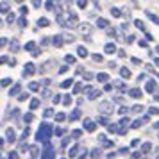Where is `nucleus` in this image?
<instances>
[{"mask_svg": "<svg viewBox=\"0 0 159 159\" xmlns=\"http://www.w3.org/2000/svg\"><path fill=\"white\" fill-rule=\"evenodd\" d=\"M79 116H80L79 109H75V111H73V113H72V120H77V118H79Z\"/></svg>", "mask_w": 159, "mask_h": 159, "instance_id": "2f4dec72", "label": "nucleus"}, {"mask_svg": "<svg viewBox=\"0 0 159 159\" xmlns=\"http://www.w3.org/2000/svg\"><path fill=\"white\" fill-rule=\"evenodd\" d=\"M89 30H91V27H89V25H86V23L79 25V32H82V34H89Z\"/></svg>", "mask_w": 159, "mask_h": 159, "instance_id": "9b49d317", "label": "nucleus"}, {"mask_svg": "<svg viewBox=\"0 0 159 159\" xmlns=\"http://www.w3.org/2000/svg\"><path fill=\"white\" fill-rule=\"evenodd\" d=\"M20 89H22V86H20V84H15V86L9 89V95H11V97H15V95L20 93Z\"/></svg>", "mask_w": 159, "mask_h": 159, "instance_id": "9d476101", "label": "nucleus"}, {"mask_svg": "<svg viewBox=\"0 0 159 159\" xmlns=\"http://www.w3.org/2000/svg\"><path fill=\"white\" fill-rule=\"evenodd\" d=\"M72 134H73V138H80V134H82V130H80V129H75V130L72 132Z\"/></svg>", "mask_w": 159, "mask_h": 159, "instance_id": "c9c22d12", "label": "nucleus"}, {"mask_svg": "<svg viewBox=\"0 0 159 159\" xmlns=\"http://www.w3.org/2000/svg\"><path fill=\"white\" fill-rule=\"evenodd\" d=\"M18 22H20V25H22V27H27V20H25V18H20Z\"/></svg>", "mask_w": 159, "mask_h": 159, "instance_id": "a18cd8bd", "label": "nucleus"}, {"mask_svg": "<svg viewBox=\"0 0 159 159\" xmlns=\"http://www.w3.org/2000/svg\"><path fill=\"white\" fill-rule=\"evenodd\" d=\"M63 102H65V106H70V104H72V97H70V95H66L65 98H63Z\"/></svg>", "mask_w": 159, "mask_h": 159, "instance_id": "c756f323", "label": "nucleus"}, {"mask_svg": "<svg viewBox=\"0 0 159 159\" xmlns=\"http://www.w3.org/2000/svg\"><path fill=\"white\" fill-rule=\"evenodd\" d=\"M100 111L102 113H106V115H111V113H113V106H111V102H102L100 104Z\"/></svg>", "mask_w": 159, "mask_h": 159, "instance_id": "7ed1b4c3", "label": "nucleus"}, {"mask_svg": "<svg viewBox=\"0 0 159 159\" xmlns=\"http://www.w3.org/2000/svg\"><path fill=\"white\" fill-rule=\"evenodd\" d=\"M27 98H29V95H27V93H23V95H20V97H18V100H20V102L27 100Z\"/></svg>", "mask_w": 159, "mask_h": 159, "instance_id": "a19ab883", "label": "nucleus"}, {"mask_svg": "<svg viewBox=\"0 0 159 159\" xmlns=\"http://www.w3.org/2000/svg\"><path fill=\"white\" fill-rule=\"evenodd\" d=\"M98 123H102V125H109L107 118H98Z\"/></svg>", "mask_w": 159, "mask_h": 159, "instance_id": "37998d69", "label": "nucleus"}, {"mask_svg": "<svg viewBox=\"0 0 159 159\" xmlns=\"http://www.w3.org/2000/svg\"><path fill=\"white\" fill-rule=\"evenodd\" d=\"M139 125H141V120H134V122H132V125H130V127H132V129H138Z\"/></svg>", "mask_w": 159, "mask_h": 159, "instance_id": "7c9ffc66", "label": "nucleus"}, {"mask_svg": "<svg viewBox=\"0 0 159 159\" xmlns=\"http://www.w3.org/2000/svg\"><path fill=\"white\" fill-rule=\"evenodd\" d=\"M132 63H134V65H141V61H139L138 57H132Z\"/></svg>", "mask_w": 159, "mask_h": 159, "instance_id": "603ef678", "label": "nucleus"}, {"mask_svg": "<svg viewBox=\"0 0 159 159\" xmlns=\"http://www.w3.org/2000/svg\"><path fill=\"white\" fill-rule=\"evenodd\" d=\"M23 120H25L27 123H29V122H32V120H34V116H32V113H27V115L23 116Z\"/></svg>", "mask_w": 159, "mask_h": 159, "instance_id": "c85d7f7f", "label": "nucleus"}, {"mask_svg": "<svg viewBox=\"0 0 159 159\" xmlns=\"http://www.w3.org/2000/svg\"><path fill=\"white\" fill-rule=\"evenodd\" d=\"M97 27H100V29H106V27H107V22H106L104 18H98V20H97Z\"/></svg>", "mask_w": 159, "mask_h": 159, "instance_id": "dca6fc26", "label": "nucleus"}, {"mask_svg": "<svg viewBox=\"0 0 159 159\" xmlns=\"http://www.w3.org/2000/svg\"><path fill=\"white\" fill-rule=\"evenodd\" d=\"M50 136H52V127L48 123H41L39 129H38V132H36V139L38 141H43L45 145H48Z\"/></svg>", "mask_w": 159, "mask_h": 159, "instance_id": "f257e3e1", "label": "nucleus"}, {"mask_svg": "<svg viewBox=\"0 0 159 159\" xmlns=\"http://www.w3.org/2000/svg\"><path fill=\"white\" fill-rule=\"evenodd\" d=\"M6 139H7L9 143H15V141H16V134H15V130H13V129L6 130Z\"/></svg>", "mask_w": 159, "mask_h": 159, "instance_id": "20e7f679", "label": "nucleus"}, {"mask_svg": "<svg viewBox=\"0 0 159 159\" xmlns=\"http://www.w3.org/2000/svg\"><path fill=\"white\" fill-rule=\"evenodd\" d=\"M111 15H113V16H116V18H118V16H122V11H120V9H118V7H111Z\"/></svg>", "mask_w": 159, "mask_h": 159, "instance_id": "4be33fe9", "label": "nucleus"}, {"mask_svg": "<svg viewBox=\"0 0 159 159\" xmlns=\"http://www.w3.org/2000/svg\"><path fill=\"white\" fill-rule=\"evenodd\" d=\"M65 61H66V63H70V65H72V63H75V57H73V56H66V57H65Z\"/></svg>", "mask_w": 159, "mask_h": 159, "instance_id": "72a5a7b5", "label": "nucleus"}, {"mask_svg": "<svg viewBox=\"0 0 159 159\" xmlns=\"http://www.w3.org/2000/svg\"><path fill=\"white\" fill-rule=\"evenodd\" d=\"M11 48H13V52H16L18 48H20V45H18V41H16V39H13V41H11Z\"/></svg>", "mask_w": 159, "mask_h": 159, "instance_id": "a878e982", "label": "nucleus"}, {"mask_svg": "<svg viewBox=\"0 0 159 159\" xmlns=\"http://www.w3.org/2000/svg\"><path fill=\"white\" fill-rule=\"evenodd\" d=\"M129 95L132 97V98H139V97H141V89H138V88H132V89L129 91Z\"/></svg>", "mask_w": 159, "mask_h": 159, "instance_id": "1a4fd4ad", "label": "nucleus"}, {"mask_svg": "<svg viewBox=\"0 0 159 159\" xmlns=\"http://www.w3.org/2000/svg\"><path fill=\"white\" fill-rule=\"evenodd\" d=\"M104 52H106V54H115V52H116L115 43H107L106 47H104Z\"/></svg>", "mask_w": 159, "mask_h": 159, "instance_id": "6e6552de", "label": "nucleus"}, {"mask_svg": "<svg viewBox=\"0 0 159 159\" xmlns=\"http://www.w3.org/2000/svg\"><path fill=\"white\" fill-rule=\"evenodd\" d=\"M150 115H159V109L157 107H150Z\"/></svg>", "mask_w": 159, "mask_h": 159, "instance_id": "09e8293b", "label": "nucleus"}, {"mask_svg": "<svg viewBox=\"0 0 159 159\" xmlns=\"http://www.w3.org/2000/svg\"><path fill=\"white\" fill-rule=\"evenodd\" d=\"M56 120H57V122H63V120H66V115L65 113H57V115H56Z\"/></svg>", "mask_w": 159, "mask_h": 159, "instance_id": "cd10ccee", "label": "nucleus"}, {"mask_svg": "<svg viewBox=\"0 0 159 159\" xmlns=\"http://www.w3.org/2000/svg\"><path fill=\"white\" fill-rule=\"evenodd\" d=\"M59 100H61V97H59V95H54V102H56V104H57Z\"/></svg>", "mask_w": 159, "mask_h": 159, "instance_id": "6e6d98bb", "label": "nucleus"}, {"mask_svg": "<svg viewBox=\"0 0 159 159\" xmlns=\"http://www.w3.org/2000/svg\"><path fill=\"white\" fill-rule=\"evenodd\" d=\"M157 79H159V75H157Z\"/></svg>", "mask_w": 159, "mask_h": 159, "instance_id": "13d9d810", "label": "nucleus"}, {"mask_svg": "<svg viewBox=\"0 0 159 159\" xmlns=\"http://www.w3.org/2000/svg\"><path fill=\"white\" fill-rule=\"evenodd\" d=\"M86 4H88V2H84V0H80V2H77V6H79V7H86Z\"/></svg>", "mask_w": 159, "mask_h": 159, "instance_id": "8fccbe9b", "label": "nucleus"}, {"mask_svg": "<svg viewBox=\"0 0 159 159\" xmlns=\"http://www.w3.org/2000/svg\"><path fill=\"white\" fill-rule=\"evenodd\" d=\"M134 25H136L138 29H145V25H143V22H141V20H136V22H134Z\"/></svg>", "mask_w": 159, "mask_h": 159, "instance_id": "473e14b6", "label": "nucleus"}, {"mask_svg": "<svg viewBox=\"0 0 159 159\" xmlns=\"http://www.w3.org/2000/svg\"><path fill=\"white\" fill-rule=\"evenodd\" d=\"M63 41H65V39H63V36H61V34H56V36L52 38V43L56 45V47H61V45H63Z\"/></svg>", "mask_w": 159, "mask_h": 159, "instance_id": "0eeeda50", "label": "nucleus"}, {"mask_svg": "<svg viewBox=\"0 0 159 159\" xmlns=\"http://www.w3.org/2000/svg\"><path fill=\"white\" fill-rule=\"evenodd\" d=\"M82 125H84V129H86L88 132H93L95 127H97V125H95V122H93V120H89V118L82 120Z\"/></svg>", "mask_w": 159, "mask_h": 159, "instance_id": "f03ea898", "label": "nucleus"}, {"mask_svg": "<svg viewBox=\"0 0 159 159\" xmlns=\"http://www.w3.org/2000/svg\"><path fill=\"white\" fill-rule=\"evenodd\" d=\"M63 132H65V130H63V129H56V136H61Z\"/></svg>", "mask_w": 159, "mask_h": 159, "instance_id": "864d4df0", "label": "nucleus"}, {"mask_svg": "<svg viewBox=\"0 0 159 159\" xmlns=\"http://www.w3.org/2000/svg\"><path fill=\"white\" fill-rule=\"evenodd\" d=\"M154 63H156V65L159 66V57H156V59H154Z\"/></svg>", "mask_w": 159, "mask_h": 159, "instance_id": "4d7b16f0", "label": "nucleus"}, {"mask_svg": "<svg viewBox=\"0 0 159 159\" xmlns=\"http://www.w3.org/2000/svg\"><path fill=\"white\" fill-rule=\"evenodd\" d=\"M157 159H159V157H157Z\"/></svg>", "mask_w": 159, "mask_h": 159, "instance_id": "052dcab7", "label": "nucleus"}, {"mask_svg": "<svg viewBox=\"0 0 159 159\" xmlns=\"http://www.w3.org/2000/svg\"><path fill=\"white\" fill-rule=\"evenodd\" d=\"M0 11H2V13H9V4L7 2H2V4H0Z\"/></svg>", "mask_w": 159, "mask_h": 159, "instance_id": "aec40b11", "label": "nucleus"}, {"mask_svg": "<svg viewBox=\"0 0 159 159\" xmlns=\"http://www.w3.org/2000/svg\"><path fill=\"white\" fill-rule=\"evenodd\" d=\"M6 61H7V57H6V56H0V65H2V63H6Z\"/></svg>", "mask_w": 159, "mask_h": 159, "instance_id": "5fc2aeb1", "label": "nucleus"}, {"mask_svg": "<svg viewBox=\"0 0 159 159\" xmlns=\"http://www.w3.org/2000/svg\"><path fill=\"white\" fill-rule=\"evenodd\" d=\"M77 150H79L77 147H72V148H70V152H68V156H70V157H75V156H77Z\"/></svg>", "mask_w": 159, "mask_h": 159, "instance_id": "b1692460", "label": "nucleus"}, {"mask_svg": "<svg viewBox=\"0 0 159 159\" xmlns=\"http://www.w3.org/2000/svg\"><path fill=\"white\" fill-rule=\"evenodd\" d=\"M38 106H39V98H32V100H30V111L38 109Z\"/></svg>", "mask_w": 159, "mask_h": 159, "instance_id": "f3484780", "label": "nucleus"}, {"mask_svg": "<svg viewBox=\"0 0 159 159\" xmlns=\"http://www.w3.org/2000/svg\"><path fill=\"white\" fill-rule=\"evenodd\" d=\"M77 56H79V57H88V50L84 47H79V48H77Z\"/></svg>", "mask_w": 159, "mask_h": 159, "instance_id": "4468645a", "label": "nucleus"}, {"mask_svg": "<svg viewBox=\"0 0 159 159\" xmlns=\"http://www.w3.org/2000/svg\"><path fill=\"white\" fill-rule=\"evenodd\" d=\"M29 89H32V91H38V89H39V84H38V82H30V84H29Z\"/></svg>", "mask_w": 159, "mask_h": 159, "instance_id": "bb28decb", "label": "nucleus"}, {"mask_svg": "<svg viewBox=\"0 0 159 159\" xmlns=\"http://www.w3.org/2000/svg\"><path fill=\"white\" fill-rule=\"evenodd\" d=\"M73 84V79H68V80H63L61 82V88H70Z\"/></svg>", "mask_w": 159, "mask_h": 159, "instance_id": "5701e85b", "label": "nucleus"}, {"mask_svg": "<svg viewBox=\"0 0 159 159\" xmlns=\"http://www.w3.org/2000/svg\"><path fill=\"white\" fill-rule=\"evenodd\" d=\"M109 75L107 73H97V80H100V82H107Z\"/></svg>", "mask_w": 159, "mask_h": 159, "instance_id": "2eb2a0df", "label": "nucleus"}, {"mask_svg": "<svg viewBox=\"0 0 159 159\" xmlns=\"http://www.w3.org/2000/svg\"><path fill=\"white\" fill-rule=\"evenodd\" d=\"M80 91H82V84H80V82H77V84L73 86V93H80Z\"/></svg>", "mask_w": 159, "mask_h": 159, "instance_id": "393cba45", "label": "nucleus"}, {"mask_svg": "<svg viewBox=\"0 0 159 159\" xmlns=\"http://www.w3.org/2000/svg\"><path fill=\"white\" fill-rule=\"evenodd\" d=\"M91 57H93V61H97V63H100V61H102V56H100V54H93Z\"/></svg>", "mask_w": 159, "mask_h": 159, "instance_id": "f704fd0d", "label": "nucleus"}, {"mask_svg": "<svg viewBox=\"0 0 159 159\" xmlns=\"http://www.w3.org/2000/svg\"><path fill=\"white\" fill-rule=\"evenodd\" d=\"M34 48H36V43H34V41H29V43H25V50L32 52Z\"/></svg>", "mask_w": 159, "mask_h": 159, "instance_id": "6ab92c4d", "label": "nucleus"}, {"mask_svg": "<svg viewBox=\"0 0 159 159\" xmlns=\"http://www.w3.org/2000/svg\"><path fill=\"white\" fill-rule=\"evenodd\" d=\"M120 75H122L123 79H129V77H130L129 68H125V66H123V68H120Z\"/></svg>", "mask_w": 159, "mask_h": 159, "instance_id": "ddd939ff", "label": "nucleus"}, {"mask_svg": "<svg viewBox=\"0 0 159 159\" xmlns=\"http://www.w3.org/2000/svg\"><path fill=\"white\" fill-rule=\"evenodd\" d=\"M118 113H120V115H125V113H127V107H120L118 109Z\"/></svg>", "mask_w": 159, "mask_h": 159, "instance_id": "3c124183", "label": "nucleus"}, {"mask_svg": "<svg viewBox=\"0 0 159 159\" xmlns=\"http://www.w3.org/2000/svg\"><path fill=\"white\" fill-rule=\"evenodd\" d=\"M141 148H143V152H148L152 148V145L150 143H143V147H141Z\"/></svg>", "mask_w": 159, "mask_h": 159, "instance_id": "4c0bfd02", "label": "nucleus"}, {"mask_svg": "<svg viewBox=\"0 0 159 159\" xmlns=\"http://www.w3.org/2000/svg\"><path fill=\"white\" fill-rule=\"evenodd\" d=\"M98 95H100V91H98V89H91V91H89V95H88V98H91V100H93V98H97Z\"/></svg>", "mask_w": 159, "mask_h": 159, "instance_id": "a211bd4d", "label": "nucleus"}, {"mask_svg": "<svg viewBox=\"0 0 159 159\" xmlns=\"http://www.w3.org/2000/svg\"><path fill=\"white\" fill-rule=\"evenodd\" d=\"M41 159H54V150L52 148H45L41 152Z\"/></svg>", "mask_w": 159, "mask_h": 159, "instance_id": "423d86ee", "label": "nucleus"}, {"mask_svg": "<svg viewBox=\"0 0 159 159\" xmlns=\"http://www.w3.org/2000/svg\"><path fill=\"white\" fill-rule=\"evenodd\" d=\"M63 159H66V157H63Z\"/></svg>", "mask_w": 159, "mask_h": 159, "instance_id": "bf43d9fd", "label": "nucleus"}, {"mask_svg": "<svg viewBox=\"0 0 159 159\" xmlns=\"http://www.w3.org/2000/svg\"><path fill=\"white\" fill-rule=\"evenodd\" d=\"M45 7L48 9V11H52L54 9V2H45Z\"/></svg>", "mask_w": 159, "mask_h": 159, "instance_id": "ea45409f", "label": "nucleus"}, {"mask_svg": "<svg viewBox=\"0 0 159 159\" xmlns=\"http://www.w3.org/2000/svg\"><path fill=\"white\" fill-rule=\"evenodd\" d=\"M9 159H18V154L16 152H9Z\"/></svg>", "mask_w": 159, "mask_h": 159, "instance_id": "49530a36", "label": "nucleus"}, {"mask_svg": "<svg viewBox=\"0 0 159 159\" xmlns=\"http://www.w3.org/2000/svg\"><path fill=\"white\" fill-rule=\"evenodd\" d=\"M145 89H147L148 93H152V91L156 89V82H154V80H148V82H147V86H145Z\"/></svg>", "mask_w": 159, "mask_h": 159, "instance_id": "f8f14e48", "label": "nucleus"}, {"mask_svg": "<svg viewBox=\"0 0 159 159\" xmlns=\"http://www.w3.org/2000/svg\"><path fill=\"white\" fill-rule=\"evenodd\" d=\"M141 109H143V106H132V111H136V113H141Z\"/></svg>", "mask_w": 159, "mask_h": 159, "instance_id": "79ce46f5", "label": "nucleus"}, {"mask_svg": "<svg viewBox=\"0 0 159 159\" xmlns=\"http://www.w3.org/2000/svg\"><path fill=\"white\" fill-rule=\"evenodd\" d=\"M6 45H7V39H4V38H0V48H2V47H6Z\"/></svg>", "mask_w": 159, "mask_h": 159, "instance_id": "de8ad7c7", "label": "nucleus"}, {"mask_svg": "<svg viewBox=\"0 0 159 159\" xmlns=\"http://www.w3.org/2000/svg\"><path fill=\"white\" fill-rule=\"evenodd\" d=\"M11 84V79H4V80H0V86H9Z\"/></svg>", "mask_w": 159, "mask_h": 159, "instance_id": "58836bf2", "label": "nucleus"}, {"mask_svg": "<svg viewBox=\"0 0 159 159\" xmlns=\"http://www.w3.org/2000/svg\"><path fill=\"white\" fill-rule=\"evenodd\" d=\"M16 20V16L13 15V13H11V15H7V23H13Z\"/></svg>", "mask_w": 159, "mask_h": 159, "instance_id": "e433bc0d", "label": "nucleus"}, {"mask_svg": "<svg viewBox=\"0 0 159 159\" xmlns=\"http://www.w3.org/2000/svg\"><path fill=\"white\" fill-rule=\"evenodd\" d=\"M34 72H36L34 65H32V63H27V65H25V68H23V75H32Z\"/></svg>", "mask_w": 159, "mask_h": 159, "instance_id": "39448f33", "label": "nucleus"}, {"mask_svg": "<svg viewBox=\"0 0 159 159\" xmlns=\"http://www.w3.org/2000/svg\"><path fill=\"white\" fill-rule=\"evenodd\" d=\"M47 25H48V20L47 18H39L38 20V27H47Z\"/></svg>", "mask_w": 159, "mask_h": 159, "instance_id": "412c9836", "label": "nucleus"}, {"mask_svg": "<svg viewBox=\"0 0 159 159\" xmlns=\"http://www.w3.org/2000/svg\"><path fill=\"white\" fill-rule=\"evenodd\" d=\"M107 129L111 130V132H116V130H118V125H107Z\"/></svg>", "mask_w": 159, "mask_h": 159, "instance_id": "c03bdc74", "label": "nucleus"}]
</instances>
